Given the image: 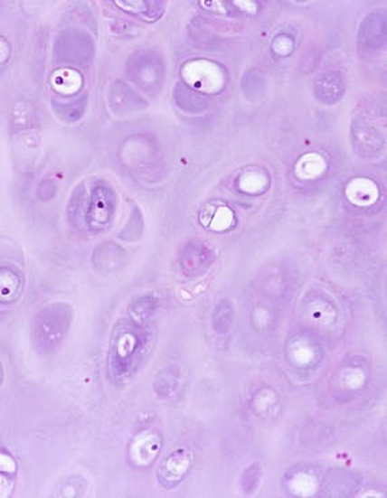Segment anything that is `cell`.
Masks as SVG:
<instances>
[{"instance_id": "6da1fadb", "label": "cell", "mask_w": 387, "mask_h": 498, "mask_svg": "<svg viewBox=\"0 0 387 498\" xmlns=\"http://www.w3.org/2000/svg\"><path fill=\"white\" fill-rule=\"evenodd\" d=\"M116 203V193L107 183H95L90 188L80 185L69 206V211L74 210L71 220L76 221L77 226L87 227V230L102 229L112 220Z\"/></svg>"}, {"instance_id": "7a4b0ae2", "label": "cell", "mask_w": 387, "mask_h": 498, "mask_svg": "<svg viewBox=\"0 0 387 498\" xmlns=\"http://www.w3.org/2000/svg\"><path fill=\"white\" fill-rule=\"evenodd\" d=\"M71 308L57 303L38 312L32 326L33 344L41 352H50L62 343L71 324Z\"/></svg>"}, {"instance_id": "3957f363", "label": "cell", "mask_w": 387, "mask_h": 498, "mask_svg": "<svg viewBox=\"0 0 387 498\" xmlns=\"http://www.w3.org/2000/svg\"><path fill=\"white\" fill-rule=\"evenodd\" d=\"M128 74L132 81L143 90L151 91L163 85L165 81V66L159 57L152 54H139L128 66Z\"/></svg>"}, {"instance_id": "277c9868", "label": "cell", "mask_w": 387, "mask_h": 498, "mask_svg": "<svg viewBox=\"0 0 387 498\" xmlns=\"http://www.w3.org/2000/svg\"><path fill=\"white\" fill-rule=\"evenodd\" d=\"M359 46L366 50H378L385 46L387 38L386 18L381 14H370L359 29Z\"/></svg>"}, {"instance_id": "5b68a950", "label": "cell", "mask_w": 387, "mask_h": 498, "mask_svg": "<svg viewBox=\"0 0 387 498\" xmlns=\"http://www.w3.org/2000/svg\"><path fill=\"white\" fill-rule=\"evenodd\" d=\"M345 93V77L338 71L322 74L314 85V94L317 101L326 105H334L342 99Z\"/></svg>"}, {"instance_id": "8992f818", "label": "cell", "mask_w": 387, "mask_h": 498, "mask_svg": "<svg viewBox=\"0 0 387 498\" xmlns=\"http://www.w3.org/2000/svg\"><path fill=\"white\" fill-rule=\"evenodd\" d=\"M127 261V254L123 249L113 243H104V245L96 248L93 254V265L96 269L101 272H113V270L120 269L121 262Z\"/></svg>"}, {"instance_id": "52a82bcc", "label": "cell", "mask_w": 387, "mask_h": 498, "mask_svg": "<svg viewBox=\"0 0 387 498\" xmlns=\"http://www.w3.org/2000/svg\"><path fill=\"white\" fill-rule=\"evenodd\" d=\"M157 442L155 441L154 437L149 434H140L132 442L131 456L132 461L139 466H146L149 461H152L157 452Z\"/></svg>"}, {"instance_id": "ba28073f", "label": "cell", "mask_w": 387, "mask_h": 498, "mask_svg": "<svg viewBox=\"0 0 387 498\" xmlns=\"http://www.w3.org/2000/svg\"><path fill=\"white\" fill-rule=\"evenodd\" d=\"M355 136L356 146L362 154H374V152L380 151L381 146H383V138L380 137L378 131L374 128H370L367 126H359L356 124L355 131L353 132Z\"/></svg>"}, {"instance_id": "9c48e42d", "label": "cell", "mask_w": 387, "mask_h": 498, "mask_svg": "<svg viewBox=\"0 0 387 498\" xmlns=\"http://www.w3.org/2000/svg\"><path fill=\"white\" fill-rule=\"evenodd\" d=\"M176 104L186 110V112H201L206 109L207 99L198 91L190 89V88L178 85L175 90Z\"/></svg>"}, {"instance_id": "30bf717a", "label": "cell", "mask_w": 387, "mask_h": 498, "mask_svg": "<svg viewBox=\"0 0 387 498\" xmlns=\"http://www.w3.org/2000/svg\"><path fill=\"white\" fill-rule=\"evenodd\" d=\"M16 274L7 269H0V303H13L21 292V279L7 284Z\"/></svg>"}, {"instance_id": "8fae6325", "label": "cell", "mask_w": 387, "mask_h": 498, "mask_svg": "<svg viewBox=\"0 0 387 498\" xmlns=\"http://www.w3.org/2000/svg\"><path fill=\"white\" fill-rule=\"evenodd\" d=\"M0 381H2V364H0Z\"/></svg>"}]
</instances>
